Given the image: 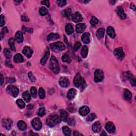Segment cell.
Masks as SVG:
<instances>
[{"label":"cell","mask_w":136,"mask_h":136,"mask_svg":"<svg viewBox=\"0 0 136 136\" xmlns=\"http://www.w3.org/2000/svg\"><path fill=\"white\" fill-rule=\"evenodd\" d=\"M61 120L60 116L57 114H53L49 116V118L47 119L46 123L49 127L52 128L59 123Z\"/></svg>","instance_id":"1"},{"label":"cell","mask_w":136,"mask_h":136,"mask_svg":"<svg viewBox=\"0 0 136 136\" xmlns=\"http://www.w3.org/2000/svg\"><path fill=\"white\" fill-rule=\"evenodd\" d=\"M74 85L77 88H80L83 90L86 87V82L84 79L81 76L79 73H77L74 79Z\"/></svg>","instance_id":"2"},{"label":"cell","mask_w":136,"mask_h":136,"mask_svg":"<svg viewBox=\"0 0 136 136\" xmlns=\"http://www.w3.org/2000/svg\"><path fill=\"white\" fill-rule=\"evenodd\" d=\"M49 66L51 70L55 74H58L60 72V66L58 62L54 57H52L50 61Z\"/></svg>","instance_id":"3"},{"label":"cell","mask_w":136,"mask_h":136,"mask_svg":"<svg viewBox=\"0 0 136 136\" xmlns=\"http://www.w3.org/2000/svg\"><path fill=\"white\" fill-rule=\"evenodd\" d=\"M50 48L55 52H61L65 49V46L62 42H57L50 44Z\"/></svg>","instance_id":"4"},{"label":"cell","mask_w":136,"mask_h":136,"mask_svg":"<svg viewBox=\"0 0 136 136\" xmlns=\"http://www.w3.org/2000/svg\"><path fill=\"white\" fill-rule=\"evenodd\" d=\"M7 92L8 94L11 95L13 97H16L19 94V90L17 87L13 86V85H10L7 87Z\"/></svg>","instance_id":"5"},{"label":"cell","mask_w":136,"mask_h":136,"mask_svg":"<svg viewBox=\"0 0 136 136\" xmlns=\"http://www.w3.org/2000/svg\"><path fill=\"white\" fill-rule=\"evenodd\" d=\"M104 78V72L100 69H97L95 71L94 81L96 82H99L103 80Z\"/></svg>","instance_id":"6"},{"label":"cell","mask_w":136,"mask_h":136,"mask_svg":"<svg viewBox=\"0 0 136 136\" xmlns=\"http://www.w3.org/2000/svg\"><path fill=\"white\" fill-rule=\"evenodd\" d=\"M31 125L37 131L41 130L42 127V122L39 118H36L34 119L31 121Z\"/></svg>","instance_id":"7"},{"label":"cell","mask_w":136,"mask_h":136,"mask_svg":"<svg viewBox=\"0 0 136 136\" xmlns=\"http://www.w3.org/2000/svg\"><path fill=\"white\" fill-rule=\"evenodd\" d=\"M114 54L118 59L122 60L125 57L124 53L122 48H118L114 50Z\"/></svg>","instance_id":"8"},{"label":"cell","mask_w":136,"mask_h":136,"mask_svg":"<svg viewBox=\"0 0 136 136\" xmlns=\"http://www.w3.org/2000/svg\"><path fill=\"white\" fill-rule=\"evenodd\" d=\"M2 126L7 130H10L12 126L13 121L10 119H4L2 121Z\"/></svg>","instance_id":"9"},{"label":"cell","mask_w":136,"mask_h":136,"mask_svg":"<svg viewBox=\"0 0 136 136\" xmlns=\"http://www.w3.org/2000/svg\"><path fill=\"white\" fill-rule=\"evenodd\" d=\"M59 84L62 87H68L70 85V81L66 77H62L59 80Z\"/></svg>","instance_id":"10"},{"label":"cell","mask_w":136,"mask_h":136,"mask_svg":"<svg viewBox=\"0 0 136 136\" xmlns=\"http://www.w3.org/2000/svg\"><path fill=\"white\" fill-rule=\"evenodd\" d=\"M83 19L82 15L79 12H76L72 15V20L74 22H80Z\"/></svg>","instance_id":"11"},{"label":"cell","mask_w":136,"mask_h":136,"mask_svg":"<svg viewBox=\"0 0 136 136\" xmlns=\"http://www.w3.org/2000/svg\"><path fill=\"white\" fill-rule=\"evenodd\" d=\"M105 129L108 133L112 134L115 131V127L114 124L111 122H108L106 124L105 126Z\"/></svg>","instance_id":"12"},{"label":"cell","mask_w":136,"mask_h":136,"mask_svg":"<svg viewBox=\"0 0 136 136\" xmlns=\"http://www.w3.org/2000/svg\"><path fill=\"white\" fill-rule=\"evenodd\" d=\"M22 53L24 55H25L27 57L30 58L31 57L33 54V50L30 47L28 46H25L22 50Z\"/></svg>","instance_id":"13"},{"label":"cell","mask_w":136,"mask_h":136,"mask_svg":"<svg viewBox=\"0 0 136 136\" xmlns=\"http://www.w3.org/2000/svg\"><path fill=\"white\" fill-rule=\"evenodd\" d=\"M116 12L117 14L119 16V17L122 19H125L126 18L127 15L126 13H124V11L122 7L119 6L117 7Z\"/></svg>","instance_id":"14"},{"label":"cell","mask_w":136,"mask_h":136,"mask_svg":"<svg viewBox=\"0 0 136 136\" xmlns=\"http://www.w3.org/2000/svg\"><path fill=\"white\" fill-rule=\"evenodd\" d=\"M125 77H126L127 79H128L130 81V82H131V84L133 86H136V79L134 78L132 74L130 73V72L128 71L127 72H126Z\"/></svg>","instance_id":"15"},{"label":"cell","mask_w":136,"mask_h":136,"mask_svg":"<svg viewBox=\"0 0 136 136\" xmlns=\"http://www.w3.org/2000/svg\"><path fill=\"white\" fill-rule=\"evenodd\" d=\"M49 57H50V50L49 49V48H47L46 51H45L44 53L43 57L42 58V59L41 60V63L42 65H44L45 64H46Z\"/></svg>","instance_id":"16"},{"label":"cell","mask_w":136,"mask_h":136,"mask_svg":"<svg viewBox=\"0 0 136 136\" xmlns=\"http://www.w3.org/2000/svg\"><path fill=\"white\" fill-rule=\"evenodd\" d=\"M14 39L18 43H22L23 41V36L22 33L20 31H17L15 35Z\"/></svg>","instance_id":"17"},{"label":"cell","mask_w":136,"mask_h":136,"mask_svg":"<svg viewBox=\"0 0 136 136\" xmlns=\"http://www.w3.org/2000/svg\"><path fill=\"white\" fill-rule=\"evenodd\" d=\"M79 113L82 116H85L89 113L90 110L87 106H83L79 109Z\"/></svg>","instance_id":"18"},{"label":"cell","mask_w":136,"mask_h":136,"mask_svg":"<svg viewBox=\"0 0 136 136\" xmlns=\"http://www.w3.org/2000/svg\"><path fill=\"white\" fill-rule=\"evenodd\" d=\"M77 95V90L74 88H71L69 90L67 94V98L69 100H72Z\"/></svg>","instance_id":"19"},{"label":"cell","mask_w":136,"mask_h":136,"mask_svg":"<svg viewBox=\"0 0 136 136\" xmlns=\"http://www.w3.org/2000/svg\"><path fill=\"white\" fill-rule=\"evenodd\" d=\"M69 118V114L67 112L64 110H61L60 111V118L61 120L66 122L68 121Z\"/></svg>","instance_id":"20"},{"label":"cell","mask_w":136,"mask_h":136,"mask_svg":"<svg viewBox=\"0 0 136 136\" xmlns=\"http://www.w3.org/2000/svg\"><path fill=\"white\" fill-rule=\"evenodd\" d=\"M86 28V26L84 23H79L76 26V32L77 33H82Z\"/></svg>","instance_id":"21"},{"label":"cell","mask_w":136,"mask_h":136,"mask_svg":"<svg viewBox=\"0 0 136 136\" xmlns=\"http://www.w3.org/2000/svg\"><path fill=\"white\" fill-rule=\"evenodd\" d=\"M93 131L95 133H98L101 130V125L99 122H96L92 126Z\"/></svg>","instance_id":"22"},{"label":"cell","mask_w":136,"mask_h":136,"mask_svg":"<svg viewBox=\"0 0 136 136\" xmlns=\"http://www.w3.org/2000/svg\"><path fill=\"white\" fill-rule=\"evenodd\" d=\"M107 33L108 35L110 36L112 38H114L116 36V34L114 29L112 27H108L107 29Z\"/></svg>","instance_id":"23"},{"label":"cell","mask_w":136,"mask_h":136,"mask_svg":"<svg viewBox=\"0 0 136 136\" xmlns=\"http://www.w3.org/2000/svg\"><path fill=\"white\" fill-rule=\"evenodd\" d=\"M81 41L85 44H88L90 42V35L88 33H84L81 37Z\"/></svg>","instance_id":"24"},{"label":"cell","mask_w":136,"mask_h":136,"mask_svg":"<svg viewBox=\"0 0 136 136\" xmlns=\"http://www.w3.org/2000/svg\"><path fill=\"white\" fill-rule=\"evenodd\" d=\"M60 35L57 34L50 33L47 37V40L48 41H52L59 38Z\"/></svg>","instance_id":"25"},{"label":"cell","mask_w":136,"mask_h":136,"mask_svg":"<svg viewBox=\"0 0 136 136\" xmlns=\"http://www.w3.org/2000/svg\"><path fill=\"white\" fill-rule=\"evenodd\" d=\"M105 33V29L104 28H100L98 29L96 32V36L98 39H101L104 36Z\"/></svg>","instance_id":"26"},{"label":"cell","mask_w":136,"mask_h":136,"mask_svg":"<svg viewBox=\"0 0 136 136\" xmlns=\"http://www.w3.org/2000/svg\"><path fill=\"white\" fill-rule=\"evenodd\" d=\"M124 98L127 100H130L132 98V94L128 89H125L124 92Z\"/></svg>","instance_id":"27"},{"label":"cell","mask_w":136,"mask_h":136,"mask_svg":"<svg viewBox=\"0 0 136 136\" xmlns=\"http://www.w3.org/2000/svg\"><path fill=\"white\" fill-rule=\"evenodd\" d=\"M18 127L19 129L21 131H24L27 129V125L25 122L23 121H19L18 122Z\"/></svg>","instance_id":"28"},{"label":"cell","mask_w":136,"mask_h":136,"mask_svg":"<svg viewBox=\"0 0 136 136\" xmlns=\"http://www.w3.org/2000/svg\"><path fill=\"white\" fill-rule=\"evenodd\" d=\"M24 60L23 57L19 53L16 54L14 57V61L15 63H20L22 62Z\"/></svg>","instance_id":"29"},{"label":"cell","mask_w":136,"mask_h":136,"mask_svg":"<svg viewBox=\"0 0 136 136\" xmlns=\"http://www.w3.org/2000/svg\"><path fill=\"white\" fill-rule=\"evenodd\" d=\"M65 31L67 34L71 35L73 33V29L72 25L71 23H68L65 26Z\"/></svg>","instance_id":"30"},{"label":"cell","mask_w":136,"mask_h":136,"mask_svg":"<svg viewBox=\"0 0 136 136\" xmlns=\"http://www.w3.org/2000/svg\"><path fill=\"white\" fill-rule=\"evenodd\" d=\"M22 98L26 102H29L31 100V96L28 91H26L23 93Z\"/></svg>","instance_id":"31"},{"label":"cell","mask_w":136,"mask_h":136,"mask_svg":"<svg viewBox=\"0 0 136 136\" xmlns=\"http://www.w3.org/2000/svg\"><path fill=\"white\" fill-rule=\"evenodd\" d=\"M88 53V49L87 46H84L82 47L81 54L83 58H86L87 57Z\"/></svg>","instance_id":"32"},{"label":"cell","mask_w":136,"mask_h":136,"mask_svg":"<svg viewBox=\"0 0 136 136\" xmlns=\"http://www.w3.org/2000/svg\"><path fill=\"white\" fill-rule=\"evenodd\" d=\"M62 130L63 134L66 136H70L71 135V129L66 126H64L62 128Z\"/></svg>","instance_id":"33"},{"label":"cell","mask_w":136,"mask_h":136,"mask_svg":"<svg viewBox=\"0 0 136 136\" xmlns=\"http://www.w3.org/2000/svg\"><path fill=\"white\" fill-rule=\"evenodd\" d=\"M62 14L63 16H65L66 17L69 18L71 14V10L70 8H67L65 10H63L62 12Z\"/></svg>","instance_id":"34"},{"label":"cell","mask_w":136,"mask_h":136,"mask_svg":"<svg viewBox=\"0 0 136 136\" xmlns=\"http://www.w3.org/2000/svg\"><path fill=\"white\" fill-rule=\"evenodd\" d=\"M62 60L63 62H67V63L71 62V58L70 56H69L68 54H66V53L63 55L62 57Z\"/></svg>","instance_id":"35"},{"label":"cell","mask_w":136,"mask_h":136,"mask_svg":"<svg viewBox=\"0 0 136 136\" xmlns=\"http://www.w3.org/2000/svg\"><path fill=\"white\" fill-rule=\"evenodd\" d=\"M9 46L11 49L13 51L15 52V45H14V40L13 38H11L9 39Z\"/></svg>","instance_id":"36"},{"label":"cell","mask_w":136,"mask_h":136,"mask_svg":"<svg viewBox=\"0 0 136 136\" xmlns=\"http://www.w3.org/2000/svg\"><path fill=\"white\" fill-rule=\"evenodd\" d=\"M16 103H17V104L18 105L19 107L21 108H23L25 107V103L21 99H18L16 101Z\"/></svg>","instance_id":"37"},{"label":"cell","mask_w":136,"mask_h":136,"mask_svg":"<svg viewBox=\"0 0 136 136\" xmlns=\"http://www.w3.org/2000/svg\"><path fill=\"white\" fill-rule=\"evenodd\" d=\"M30 93H31V95L32 96V97L33 98H35L37 97V89L36 88V87H32L31 88V89H30Z\"/></svg>","instance_id":"38"},{"label":"cell","mask_w":136,"mask_h":136,"mask_svg":"<svg viewBox=\"0 0 136 136\" xmlns=\"http://www.w3.org/2000/svg\"><path fill=\"white\" fill-rule=\"evenodd\" d=\"M4 56L7 59H10L11 57V53L10 51V50L8 49H5L4 50Z\"/></svg>","instance_id":"39"},{"label":"cell","mask_w":136,"mask_h":136,"mask_svg":"<svg viewBox=\"0 0 136 136\" xmlns=\"http://www.w3.org/2000/svg\"><path fill=\"white\" fill-rule=\"evenodd\" d=\"M96 118V114L95 113H92L87 116L86 120L87 121L91 122L93 121V120H94Z\"/></svg>","instance_id":"40"},{"label":"cell","mask_w":136,"mask_h":136,"mask_svg":"<svg viewBox=\"0 0 136 136\" xmlns=\"http://www.w3.org/2000/svg\"><path fill=\"white\" fill-rule=\"evenodd\" d=\"M48 10L45 7H42L39 10V14L42 16H44L47 14Z\"/></svg>","instance_id":"41"},{"label":"cell","mask_w":136,"mask_h":136,"mask_svg":"<svg viewBox=\"0 0 136 136\" xmlns=\"http://www.w3.org/2000/svg\"><path fill=\"white\" fill-rule=\"evenodd\" d=\"M39 96L41 99H43L45 97V92L43 88H40L39 89Z\"/></svg>","instance_id":"42"},{"label":"cell","mask_w":136,"mask_h":136,"mask_svg":"<svg viewBox=\"0 0 136 136\" xmlns=\"http://www.w3.org/2000/svg\"><path fill=\"white\" fill-rule=\"evenodd\" d=\"M8 32L7 28V27H4L2 29V30L1 31V33H0V37H1V39L2 40L3 38L4 37L5 35Z\"/></svg>","instance_id":"43"},{"label":"cell","mask_w":136,"mask_h":136,"mask_svg":"<svg viewBox=\"0 0 136 136\" xmlns=\"http://www.w3.org/2000/svg\"><path fill=\"white\" fill-rule=\"evenodd\" d=\"M98 23V20L95 17H93L91 20H90V23H91L93 26H95V25H96Z\"/></svg>","instance_id":"44"},{"label":"cell","mask_w":136,"mask_h":136,"mask_svg":"<svg viewBox=\"0 0 136 136\" xmlns=\"http://www.w3.org/2000/svg\"><path fill=\"white\" fill-rule=\"evenodd\" d=\"M45 108L44 107H41L38 110V115L39 116H43L44 115H45Z\"/></svg>","instance_id":"45"},{"label":"cell","mask_w":136,"mask_h":136,"mask_svg":"<svg viewBox=\"0 0 136 136\" xmlns=\"http://www.w3.org/2000/svg\"><path fill=\"white\" fill-rule=\"evenodd\" d=\"M57 3L58 7H63L66 5V1H64V0H58L57 1Z\"/></svg>","instance_id":"46"},{"label":"cell","mask_w":136,"mask_h":136,"mask_svg":"<svg viewBox=\"0 0 136 136\" xmlns=\"http://www.w3.org/2000/svg\"><path fill=\"white\" fill-rule=\"evenodd\" d=\"M81 46V44L80 42H76L75 44L74 45V47H73V49L74 51H77V50H78L80 48Z\"/></svg>","instance_id":"47"},{"label":"cell","mask_w":136,"mask_h":136,"mask_svg":"<svg viewBox=\"0 0 136 136\" xmlns=\"http://www.w3.org/2000/svg\"><path fill=\"white\" fill-rule=\"evenodd\" d=\"M28 77H29V79H30L32 82H35V81H36L35 77L33 76V74H32V73L31 72H30L28 73Z\"/></svg>","instance_id":"48"},{"label":"cell","mask_w":136,"mask_h":136,"mask_svg":"<svg viewBox=\"0 0 136 136\" xmlns=\"http://www.w3.org/2000/svg\"><path fill=\"white\" fill-rule=\"evenodd\" d=\"M0 17H1V26L2 27L5 24L4 16L3 14H1V16H0Z\"/></svg>","instance_id":"49"},{"label":"cell","mask_w":136,"mask_h":136,"mask_svg":"<svg viewBox=\"0 0 136 136\" xmlns=\"http://www.w3.org/2000/svg\"><path fill=\"white\" fill-rule=\"evenodd\" d=\"M21 20L23 21H26V22H28L29 21V18L25 15H22L21 16Z\"/></svg>","instance_id":"50"},{"label":"cell","mask_w":136,"mask_h":136,"mask_svg":"<svg viewBox=\"0 0 136 136\" xmlns=\"http://www.w3.org/2000/svg\"><path fill=\"white\" fill-rule=\"evenodd\" d=\"M41 3L45 5L46 6H47V7H50V2L49 1H42L41 2Z\"/></svg>","instance_id":"51"},{"label":"cell","mask_w":136,"mask_h":136,"mask_svg":"<svg viewBox=\"0 0 136 136\" xmlns=\"http://www.w3.org/2000/svg\"><path fill=\"white\" fill-rule=\"evenodd\" d=\"M73 136H83V135L80 134V133H79V132L78 131H74L73 132Z\"/></svg>","instance_id":"52"},{"label":"cell","mask_w":136,"mask_h":136,"mask_svg":"<svg viewBox=\"0 0 136 136\" xmlns=\"http://www.w3.org/2000/svg\"><path fill=\"white\" fill-rule=\"evenodd\" d=\"M130 8H131V9L134 10V11L136 10V7H135V5L133 3H131V4H130Z\"/></svg>","instance_id":"53"},{"label":"cell","mask_w":136,"mask_h":136,"mask_svg":"<svg viewBox=\"0 0 136 136\" xmlns=\"http://www.w3.org/2000/svg\"><path fill=\"white\" fill-rule=\"evenodd\" d=\"M1 85H2L3 84V82L4 81V79H3V75L2 74H1Z\"/></svg>","instance_id":"54"},{"label":"cell","mask_w":136,"mask_h":136,"mask_svg":"<svg viewBox=\"0 0 136 136\" xmlns=\"http://www.w3.org/2000/svg\"><path fill=\"white\" fill-rule=\"evenodd\" d=\"M25 30L28 31L29 33H32L33 32V29H28L27 28H25Z\"/></svg>","instance_id":"55"},{"label":"cell","mask_w":136,"mask_h":136,"mask_svg":"<svg viewBox=\"0 0 136 136\" xmlns=\"http://www.w3.org/2000/svg\"><path fill=\"white\" fill-rule=\"evenodd\" d=\"M101 136H103V135H106V133L105 132V131H103V133H102V134H101V135H100Z\"/></svg>","instance_id":"56"},{"label":"cell","mask_w":136,"mask_h":136,"mask_svg":"<svg viewBox=\"0 0 136 136\" xmlns=\"http://www.w3.org/2000/svg\"><path fill=\"white\" fill-rule=\"evenodd\" d=\"M22 2V1H15V2H17V3H19V2Z\"/></svg>","instance_id":"57"},{"label":"cell","mask_w":136,"mask_h":136,"mask_svg":"<svg viewBox=\"0 0 136 136\" xmlns=\"http://www.w3.org/2000/svg\"><path fill=\"white\" fill-rule=\"evenodd\" d=\"M89 2V1H85L84 2L85 3H88V2Z\"/></svg>","instance_id":"58"}]
</instances>
